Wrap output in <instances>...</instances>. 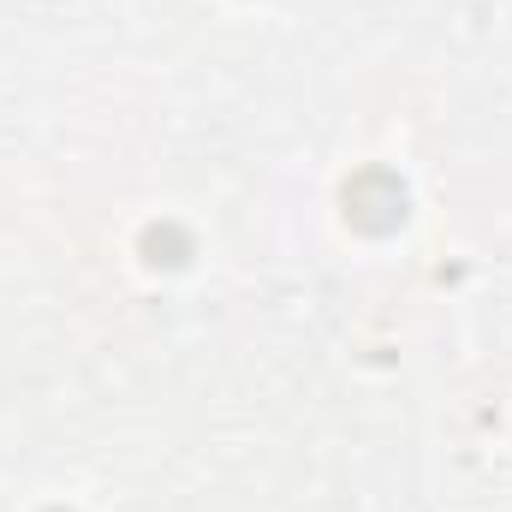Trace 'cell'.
<instances>
[{"mask_svg": "<svg viewBox=\"0 0 512 512\" xmlns=\"http://www.w3.org/2000/svg\"><path fill=\"white\" fill-rule=\"evenodd\" d=\"M346 209H352L358 227L387 233V227H399V215H405V191H399V179H387V173H364V179L346 185Z\"/></svg>", "mask_w": 512, "mask_h": 512, "instance_id": "obj_1", "label": "cell"}]
</instances>
